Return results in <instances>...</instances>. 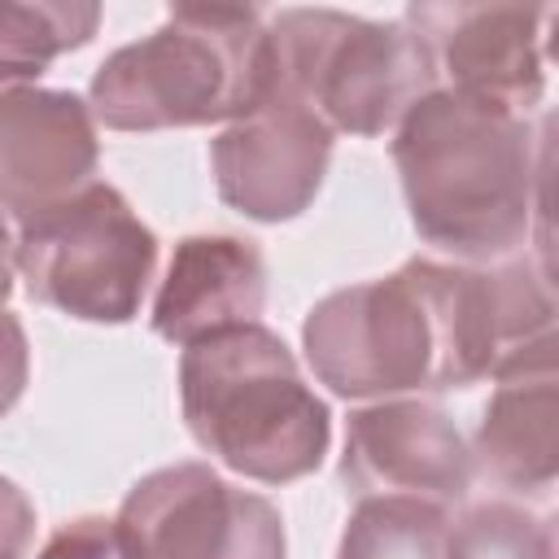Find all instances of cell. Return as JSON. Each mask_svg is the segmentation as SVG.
Masks as SVG:
<instances>
[{
  "label": "cell",
  "instance_id": "4fadbf2b",
  "mask_svg": "<svg viewBox=\"0 0 559 559\" xmlns=\"http://www.w3.org/2000/svg\"><path fill=\"white\" fill-rule=\"evenodd\" d=\"M266 310V258L249 236L201 231L183 236L153 297V332L170 345L258 323Z\"/></svg>",
  "mask_w": 559,
  "mask_h": 559
},
{
  "label": "cell",
  "instance_id": "3957f363",
  "mask_svg": "<svg viewBox=\"0 0 559 559\" xmlns=\"http://www.w3.org/2000/svg\"><path fill=\"white\" fill-rule=\"evenodd\" d=\"M275 92L271 35L249 4H175L166 22L109 52L87 109L109 131L240 122Z\"/></svg>",
  "mask_w": 559,
  "mask_h": 559
},
{
  "label": "cell",
  "instance_id": "277c9868",
  "mask_svg": "<svg viewBox=\"0 0 559 559\" xmlns=\"http://www.w3.org/2000/svg\"><path fill=\"white\" fill-rule=\"evenodd\" d=\"M179 411L205 454L258 485L310 476L332 445L328 402L310 389L293 349L262 323L183 345Z\"/></svg>",
  "mask_w": 559,
  "mask_h": 559
},
{
  "label": "cell",
  "instance_id": "6da1fadb",
  "mask_svg": "<svg viewBox=\"0 0 559 559\" xmlns=\"http://www.w3.org/2000/svg\"><path fill=\"white\" fill-rule=\"evenodd\" d=\"M550 288L524 258L489 266L411 258L384 280L319 297L301 323L306 362L336 397L450 393L489 380L550 332Z\"/></svg>",
  "mask_w": 559,
  "mask_h": 559
},
{
  "label": "cell",
  "instance_id": "30bf717a",
  "mask_svg": "<svg viewBox=\"0 0 559 559\" xmlns=\"http://www.w3.org/2000/svg\"><path fill=\"white\" fill-rule=\"evenodd\" d=\"M328 162L332 131L280 87L210 144L218 197L253 223H288L306 214L323 188Z\"/></svg>",
  "mask_w": 559,
  "mask_h": 559
},
{
  "label": "cell",
  "instance_id": "ba28073f",
  "mask_svg": "<svg viewBox=\"0 0 559 559\" xmlns=\"http://www.w3.org/2000/svg\"><path fill=\"white\" fill-rule=\"evenodd\" d=\"M546 4H411L402 22L424 39L432 70L445 74V92H459L480 105L524 114L546 92Z\"/></svg>",
  "mask_w": 559,
  "mask_h": 559
},
{
  "label": "cell",
  "instance_id": "2e32d148",
  "mask_svg": "<svg viewBox=\"0 0 559 559\" xmlns=\"http://www.w3.org/2000/svg\"><path fill=\"white\" fill-rule=\"evenodd\" d=\"M445 559H555V520L515 502H476L450 524Z\"/></svg>",
  "mask_w": 559,
  "mask_h": 559
},
{
  "label": "cell",
  "instance_id": "7a4b0ae2",
  "mask_svg": "<svg viewBox=\"0 0 559 559\" xmlns=\"http://www.w3.org/2000/svg\"><path fill=\"white\" fill-rule=\"evenodd\" d=\"M542 148L524 114L432 87L393 135V166L419 240L463 266L524 249L542 210Z\"/></svg>",
  "mask_w": 559,
  "mask_h": 559
},
{
  "label": "cell",
  "instance_id": "d6986e66",
  "mask_svg": "<svg viewBox=\"0 0 559 559\" xmlns=\"http://www.w3.org/2000/svg\"><path fill=\"white\" fill-rule=\"evenodd\" d=\"M31 537H35V507L9 476H0V559H22Z\"/></svg>",
  "mask_w": 559,
  "mask_h": 559
},
{
  "label": "cell",
  "instance_id": "ac0fdd59",
  "mask_svg": "<svg viewBox=\"0 0 559 559\" xmlns=\"http://www.w3.org/2000/svg\"><path fill=\"white\" fill-rule=\"evenodd\" d=\"M26 380H31V345H26V328L17 323V314L0 310V419L17 406Z\"/></svg>",
  "mask_w": 559,
  "mask_h": 559
},
{
  "label": "cell",
  "instance_id": "e0dca14e",
  "mask_svg": "<svg viewBox=\"0 0 559 559\" xmlns=\"http://www.w3.org/2000/svg\"><path fill=\"white\" fill-rule=\"evenodd\" d=\"M35 559H131L114 515H74L66 520Z\"/></svg>",
  "mask_w": 559,
  "mask_h": 559
},
{
  "label": "cell",
  "instance_id": "8fae6325",
  "mask_svg": "<svg viewBox=\"0 0 559 559\" xmlns=\"http://www.w3.org/2000/svg\"><path fill=\"white\" fill-rule=\"evenodd\" d=\"M100 140L83 96L13 87L0 96V214L17 223L70 201L96 175Z\"/></svg>",
  "mask_w": 559,
  "mask_h": 559
},
{
  "label": "cell",
  "instance_id": "8992f818",
  "mask_svg": "<svg viewBox=\"0 0 559 559\" xmlns=\"http://www.w3.org/2000/svg\"><path fill=\"white\" fill-rule=\"evenodd\" d=\"M153 271V227L105 179H92L70 201L17 223V280L31 301L70 319L131 323Z\"/></svg>",
  "mask_w": 559,
  "mask_h": 559
},
{
  "label": "cell",
  "instance_id": "9a60e30c",
  "mask_svg": "<svg viewBox=\"0 0 559 559\" xmlns=\"http://www.w3.org/2000/svg\"><path fill=\"white\" fill-rule=\"evenodd\" d=\"M445 507L419 498H358L345 520L336 559H445Z\"/></svg>",
  "mask_w": 559,
  "mask_h": 559
},
{
  "label": "cell",
  "instance_id": "52a82bcc",
  "mask_svg": "<svg viewBox=\"0 0 559 559\" xmlns=\"http://www.w3.org/2000/svg\"><path fill=\"white\" fill-rule=\"evenodd\" d=\"M118 533L131 559H284V515L271 498L218 476L210 463H170L140 476Z\"/></svg>",
  "mask_w": 559,
  "mask_h": 559
},
{
  "label": "cell",
  "instance_id": "9c48e42d",
  "mask_svg": "<svg viewBox=\"0 0 559 559\" xmlns=\"http://www.w3.org/2000/svg\"><path fill=\"white\" fill-rule=\"evenodd\" d=\"M341 480L358 498H419L432 507L463 502L476 463L459 424L419 397H384L349 411Z\"/></svg>",
  "mask_w": 559,
  "mask_h": 559
},
{
  "label": "cell",
  "instance_id": "ffe728a7",
  "mask_svg": "<svg viewBox=\"0 0 559 559\" xmlns=\"http://www.w3.org/2000/svg\"><path fill=\"white\" fill-rule=\"evenodd\" d=\"M13 280H17V236L9 231V218L0 214V310L13 297Z\"/></svg>",
  "mask_w": 559,
  "mask_h": 559
},
{
  "label": "cell",
  "instance_id": "5bb4252c",
  "mask_svg": "<svg viewBox=\"0 0 559 559\" xmlns=\"http://www.w3.org/2000/svg\"><path fill=\"white\" fill-rule=\"evenodd\" d=\"M100 4L92 0H0V96L31 87L61 52L92 44Z\"/></svg>",
  "mask_w": 559,
  "mask_h": 559
},
{
  "label": "cell",
  "instance_id": "5b68a950",
  "mask_svg": "<svg viewBox=\"0 0 559 559\" xmlns=\"http://www.w3.org/2000/svg\"><path fill=\"white\" fill-rule=\"evenodd\" d=\"M275 87L297 96L332 135H380L437 87L424 39L397 22L345 9H280L266 22Z\"/></svg>",
  "mask_w": 559,
  "mask_h": 559
},
{
  "label": "cell",
  "instance_id": "7c38bea8",
  "mask_svg": "<svg viewBox=\"0 0 559 559\" xmlns=\"http://www.w3.org/2000/svg\"><path fill=\"white\" fill-rule=\"evenodd\" d=\"M493 393L480 411L472 463L511 493L542 498L559 472V376L555 336L520 345L498 371Z\"/></svg>",
  "mask_w": 559,
  "mask_h": 559
}]
</instances>
